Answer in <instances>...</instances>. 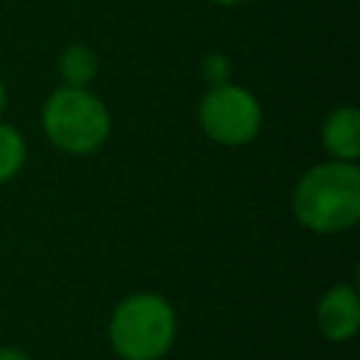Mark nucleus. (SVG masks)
<instances>
[{"label": "nucleus", "instance_id": "obj_6", "mask_svg": "<svg viewBox=\"0 0 360 360\" xmlns=\"http://www.w3.org/2000/svg\"><path fill=\"white\" fill-rule=\"evenodd\" d=\"M321 146L332 160L357 163L360 158V112L352 104L335 107L321 124Z\"/></svg>", "mask_w": 360, "mask_h": 360}, {"label": "nucleus", "instance_id": "obj_11", "mask_svg": "<svg viewBox=\"0 0 360 360\" xmlns=\"http://www.w3.org/2000/svg\"><path fill=\"white\" fill-rule=\"evenodd\" d=\"M6 104H8V90H6V84H3V79H0V115L6 112Z\"/></svg>", "mask_w": 360, "mask_h": 360}, {"label": "nucleus", "instance_id": "obj_5", "mask_svg": "<svg viewBox=\"0 0 360 360\" xmlns=\"http://www.w3.org/2000/svg\"><path fill=\"white\" fill-rule=\"evenodd\" d=\"M315 323L321 335L332 343H346L360 329V295L354 284L335 281L315 307Z\"/></svg>", "mask_w": 360, "mask_h": 360}, {"label": "nucleus", "instance_id": "obj_10", "mask_svg": "<svg viewBox=\"0 0 360 360\" xmlns=\"http://www.w3.org/2000/svg\"><path fill=\"white\" fill-rule=\"evenodd\" d=\"M0 360H31V357L17 346H0Z\"/></svg>", "mask_w": 360, "mask_h": 360}, {"label": "nucleus", "instance_id": "obj_2", "mask_svg": "<svg viewBox=\"0 0 360 360\" xmlns=\"http://www.w3.org/2000/svg\"><path fill=\"white\" fill-rule=\"evenodd\" d=\"M107 338L121 360H163L177 340V312L160 292H132L115 304Z\"/></svg>", "mask_w": 360, "mask_h": 360}, {"label": "nucleus", "instance_id": "obj_1", "mask_svg": "<svg viewBox=\"0 0 360 360\" xmlns=\"http://www.w3.org/2000/svg\"><path fill=\"white\" fill-rule=\"evenodd\" d=\"M292 217L312 233L332 236L357 225L360 219V169L349 160L309 166L292 188Z\"/></svg>", "mask_w": 360, "mask_h": 360}, {"label": "nucleus", "instance_id": "obj_9", "mask_svg": "<svg viewBox=\"0 0 360 360\" xmlns=\"http://www.w3.org/2000/svg\"><path fill=\"white\" fill-rule=\"evenodd\" d=\"M202 76H205L208 87L231 82V62H228V56L225 53H217V51L205 53L202 56Z\"/></svg>", "mask_w": 360, "mask_h": 360}, {"label": "nucleus", "instance_id": "obj_12", "mask_svg": "<svg viewBox=\"0 0 360 360\" xmlns=\"http://www.w3.org/2000/svg\"><path fill=\"white\" fill-rule=\"evenodd\" d=\"M211 3H217V6H239L245 0H211Z\"/></svg>", "mask_w": 360, "mask_h": 360}, {"label": "nucleus", "instance_id": "obj_4", "mask_svg": "<svg viewBox=\"0 0 360 360\" xmlns=\"http://www.w3.org/2000/svg\"><path fill=\"white\" fill-rule=\"evenodd\" d=\"M264 110L259 98L233 82L214 84L197 104V124L202 135L219 146H248L262 132Z\"/></svg>", "mask_w": 360, "mask_h": 360}, {"label": "nucleus", "instance_id": "obj_3", "mask_svg": "<svg viewBox=\"0 0 360 360\" xmlns=\"http://www.w3.org/2000/svg\"><path fill=\"white\" fill-rule=\"evenodd\" d=\"M39 121L45 138L59 152L76 158L98 152L112 132V115L90 87L59 84L45 98Z\"/></svg>", "mask_w": 360, "mask_h": 360}, {"label": "nucleus", "instance_id": "obj_7", "mask_svg": "<svg viewBox=\"0 0 360 360\" xmlns=\"http://www.w3.org/2000/svg\"><path fill=\"white\" fill-rule=\"evenodd\" d=\"M56 70H59L62 84H68V87H90V82L98 73V56H96V51L90 45L73 42L59 53Z\"/></svg>", "mask_w": 360, "mask_h": 360}, {"label": "nucleus", "instance_id": "obj_8", "mask_svg": "<svg viewBox=\"0 0 360 360\" xmlns=\"http://www.w3.org/2000/svg\"><path fill=\"white\" fill-rule=\"evenodd\" d=\"M25 158H28V146L22 132L0 121V186L20 174V169L25 166Z\"/></svg>", "mask_w": 360, "mask_h": 360}]
</instances>
